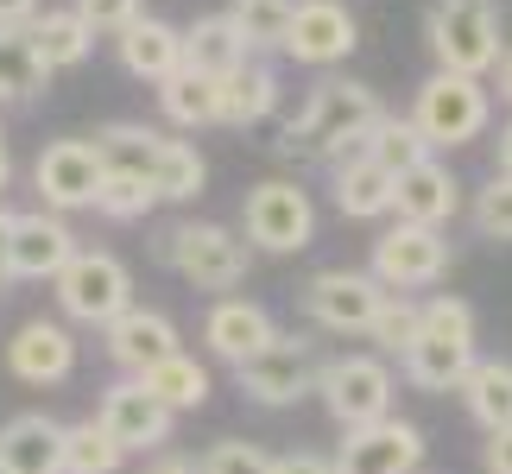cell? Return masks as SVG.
I'll return each mask as SVG.
<instances>
[{"mask_svg":"<svg viewBox=\"0 0 512 474\" xmlns=\"http://www.w3.org/2000/svg\"><path fill=\"white\" fill-rule=\"evenodd\" d=\"M380 95H373L367 83H354V76H323L317 89H310V102L298 121H285L279 133V152L285 158H348V152H361L367 140V127L380 121Z\"/></svg>","mask_w":512,"mask_h":474,"instance_id":"1","label":"cell"},{"mask_svg":"<svg viewBox=\"0 0 512 474\" xmlns=\"http://www.w3.org/2000/svg\"><path fill=\"white\" fill-rule=\"evenodd\" d=\"M475 304L468 298H424L418 304V335L399 354L405 380L418 392H456L462 373L475 367Z\"/></svg>","mask_w":512,"mask_h":474,"instance_id":"2","label":"cell"},{"mask_svg":"<svg viewBox=\"0 0 512 474\" xmlns=\"http://www.w3.org/2000/svg\"><path fill=\"white\" fill-rule=\"evenodd\" d=\"M411 127L424 133V146L430 152H456L468 140H481L487 121H494V95H487L481 76H424L418 95H411V114H405Z\"/></svg>","mask_w":512,"mask_h":474,"instance_id":"3","label":"cell"},{"mask_svg":"<svg viewBox=\"0 0 512 474\" xmlns=\"http://www.w3.org/2000/svg\"><path fill=\"white\" fill-rule=\"evenodd\" d=\"M159 260L196 291H234L247 279L253 247L222 222H177V228L159 234Z\"/></svg>","mask_w":512,"mask_h":474,"instance_id":"4","label":"cell"},{"mask_svg":"<svg viewBox=\"0 0 512 474\" xmlns=\"http://www.w3.org/2000/svg\"><path fill=\"white\" fill-rule=\"evenodd\" d=\"M456 247H449L443 228H418V222H392L380 241H373V260H367V279L392 291V298H411V291H430L449 272Z\"/></svg>","mask_w":512,"mask_h":474,"instance_id":"5","label":"cell"},{"mask_svg":"<svg viewBox=\"0 0 512 474\" xmlns=\"http://www.w3.org/2000/svg\"><path fill=\"white\" fill-rule=\"evenodd\" d=\"M51 285H57V310L70 323H89V329H108L133 304V272L102 247H76Z\"/></svg>","mask_w":512,"mask_h":474,"instance_id":"6","label":"cell"},{"mask_svg":"<svg viewBox=\"0 0 512 474\" xmlns=\"http://www.w3.org/2000/svg\"><path fill=\"white\" fill-rule=\"evenodd\" d=\"M430 51L449 76H487L500 64V13L494 0H437L430 7Z\"/></svg>","mask_w":512,"mask_h":474,"instance_id":"7","label":"cell"},{"mask_svg":"<svg viewBox=\"0 0 512 474\" xmlns=\"http://www.w3.org/2000/svg\"><path fill=\"white\" fill-rule=\"evenodd\" d=\"M241 241L260 253H304L317 241V203H310V190L285 184V177L253 184L247 209H241Z\"/></svg>","mask_w":512,"mask_h":474,"instance_id":"8","label":"cell"},{"mask_svg":"<svg viewBox=\"0 0 512 474\" xmlns=\"http://www.w3.org/2000/svg\"><path fill=\"white\" fill-rule=\"evenodd\" d=\"M317 392H323L329 418L342 430L392 418V367L380 354H336V361H323L317 367Z\"/></svg>","mask_w":512,"mask_h":474,"instance_id":"9","label":"cell"},{"mask_svg":"<svg viewBox=\"0 0 512 474\" xmlns=\"http://www.w3.org/2000/svg\"><path fill=\"white\" fill-rule=\"evenodd\" d=\"M317 342H304V335H272L260 354H247L241 367H234V386L247 392L253 405H298L304 392H317Z\"/></svg>","mask_w":512,"mask_h":474,"instance_id":"10","label":"cell"},{"mask_svg":"<svg viewBox=\"0 0 512 474\" xmlns=\"http://www.w3.org/2000/svg\"><path fill=\"white\" fill-rule=\"evenodd\" d=\"M95 424H102V437L121 449V456H159L171 443V411L152 399L140 380H114L102 392V405H95Z\"/></svg>","mask_w":512,"mask_h":474,"instance_id":"11","label":"cell"},{"mask_svg":"<svg viewBox=\"0 0 512 474\" xmlns=\"http://www.w3.org/2000/svg\"><path fill=\"white\" fill-rule=\"evenodd\" d=\"M329 468L336 474H418L424 468V430L405 418L342 430V449L329 456Z\"/></svg>","mask_w":512,"mask_h":474,"instance_id":"12","label":"cell"},{"mask_svg":"<svg viewBox=\"0 0 512 474\" xmlns=\"http://www.w3.org/2000/svg\"><path fill=\"white\" fill-rule=\"evenodd\" d=\"M76 253V234L64 215L51 209H32V215H13L7 228V266H0V279L7 285H45L64 272V260Z\"/></svg>","mask_w":512,"mask_h":474,"instance_id":"13","label":"cell"},{"mask_svg":"<svg viewBox=\"0 0 512 474\" xmlns=\"http://www.w3.org/2000/svg\"><path fill=\"white\" fill-rule=\"evenodd\" d=\"M380 304H386V291L354 266H329V272H317V279L304 285V316L317 329H329V335H367Z\"/></svg>","mask_w":512,"mask_h":474,"instance_id":"14","label":"cell"},{"mask_svg":"<svg viewBox=\"0 0 512 474\" xmlns=\"http://www.w3.org/2000/svg\"><path fill=\"white\" fill-rule=\"evenodd\" d=\"M354 45H361V38H354V13L342 7V0H298L279 51L298 57V64H310V70H329V64H342Z\"/></svg>","mask_w":512,"mask_h":474,"instance_id":"15","label":"cell"},{"mask_svg":"<svg viewBox=\"0 0 512 474\" xmlns=\"http://www.w3.org/2000/svg\"><path fill=\"white\" fill-rule=\"evenodd\" d=\"M32 184H38V196H45L51 215L89 209L95 190H102V158H95L89 140H51L45 152H38V165H32Z\"/></svg>","mask_w":512,"mask_h":474,"instance_id":"16","label":"cell"},{"mask_svg":"<svg viewBox=\"0 0 512 474\" xmlns=\"http://www.w3.org/2000/svg\"><path fill=\"white\" fill-rule=\"evenodd\" d=\"M7 367H13L19 386H64L76 373V335L57 323V316H32V323L13 329Z\"/></svg>","mask_w":512,"mask_h":474,"instance_id":"17","label":"cell"},{"mask_svg":"<svg viewBox=\"0 0 512 474\" xmlns=\"http://www.w3.org/2000/svg\"><path fill=\"white\" fill-rule=\"evenodd\" d=\"M272 335H279V323H272V310L253 304V298H215L209 316H203V348L215 361H228V367H241L247 354H260Z\"/></svg>","mask_w":512,"mask_h":474,"instance_id":"18","label":"cell"},{"mask_svg":"<svg viewBox=\"0 0 512 474\" xmlns=\"http://www.w3.org/2000/svg\"><path fill=\"white\" fill-rule=\"evenodd\" d=\"M456 209H462V184H456L449 165H437V158H424V165H411V171L392 177V215H399V222L449 228Z\"/></svg>","mask_w":512,"mask_h":474,"instance_id":"19","label":"cell"},{"mask_svg":"<svg viewBox=\"0 0 512 474\" xmlns=\"http://www.w3.org/2000/svg\"><path fill=\"white\" fill-rule=\"evenodd\" d=\"M102 335H108V361L121 367L127 380L146 373L152 361H165V354H177V323L165 310H146V304H127Z\"/></svg>","mask_w":512,"mask_h":474,"instance_id":"20","label":"cell"},{"mask_svg":"<svg viewBox=\"0 0 512 474\" xmlns=\"http://www.w3.org/2000/svg\"><path fill=\"white\" fill-rule=\"evenodd\" d=\"M114 45H121V70L140 76V83H165L171 70H184V32L171 26V19H133V26L114 32Z\"/></svg>","mask_w":512,"mask_h":474,"instance_id":"21","label":"cell"},{"mask_svg":"<svg viewBox=\"0 0 512 474\" xmlns=\"http://www.w3.org/2000/svg\"><path fill=\"white\" fill-rule=\"evenodd\" d=\"M272 108H279V70L260 64V57H247L241 70H228L222 83H215V121L222 127H253V121H266Z\"/></svg>","mask_w":512,"mask_h":474,"instance_id":"22","label":"cell"},{"mask_svg":"<svg viewBox=\"0 0 512 474\" xmlns=\"http://www.w3.org/2000/svg\"><path fill=\"white\" fill-rule=\"evenodd\" d=\"M57 449H64V424L45 411H19L0 424V468L7 474H57Z\"/></svg>","mask_w":512,"mask_h":474,"instance_id":"23","label":"cell"},{"mask_svg":"<svg viewBox=\"0 0 512 474\" xmlns=\"http://www.w3.org/2000/svg\"><path fill=\"white\" fill-rule=\"evenodd\" d=\"M329 190H336V209L348 222H380V215H392V177L373 165L367 152L336 158V165H329Z\"/></svg>","mask_w":512,"mask_h":474,"instance_id":"24","label":"cell"},{"mask_svg":"<svg viewBox=\"0 0 512 474\" xmlns=\"http://www.w3.org/2000/svg\"><path fill=\"white\" fill-rule=\"evenodd\" d=\"M26 45L38 51V64H45V70H76L95 51V32L70 7H45V13L26 19Z\"/></svg>","mask_w":512,"mask_h":474,"instance_id":"25","label":"cell"},{"mask_svg":"<svg viewBox=\"0 0 512 474\" xmlns=\"http://www.w3.org/2000/svg\"><path fill=\"white\" fill-rule=\"evenodd\" d=\"M247 57H253V51L241 45V32L228 26V13H203V19L184 32V70L209 76V83H222V76L241 70Z\"/></svg>","mask_w":512,"mask_h":474,"instance_id":"26","label":"cell"},{"mask_svg":"<svg viewBox=\"0 0 512 474\" xmlns=\"http://www.w3.org/2000/svg\"><path fill=\"white\" fill-rule=\"evenodd\" d=\"M133 380H140L152 399L171 411V418H177V411H203V405H209V367L190 361L184 348L165 354V361H152L146 373H133Z\"/></svg>","mask_w":512,"mask_h":474,"instance_id":"27","label":"cell"},{"mask_svg":"<svg viewBox=\"0 0 512 474\" xmlns=\"http://www.w3.org/2000/svg\"><path fill=\"white\" fill-rule=\"evenodd\" d=\"M462 405H468V418H475L487 437L494 430H512V361H475L462 373Z\"/></svg>","mask_w":512,"mask_h":474,"instance_id":"28","label":"cell"},{"mask_svg":"<svg viewBox=\"0 0 512 474\" xmlns=\"http://www.w3.org/2000/svg\"><path fill=\"white\" fill-rule=\"evenodd\" d=\"M95 158H102V171H121V177H146L152 184V165H159V146L165 133L159 127H140V121H114L95 133Z\"/></svg>","mask_w":512,"mask_h":474,"instance_id":"29","label":"cell"},{"mask_svg":"<svg viewBox=\"0 0 512 474\" xmlns=\"http://www.w3.org/2000/svg\"><path fill=\"white\" fill-rule=\"evenodd\" d=\"M361 152L380 165L386 177H399V171H411V165H424V158H437L424 146V133L405 121V114H380V121L367 127V140H361Z\"/></svg>","mask_w":512,"mask_h":474,"instance_id":"30","label":"cell"},{"mask_svg":"<svg viewBox=\"0 0 512 474\" xmlns=\"http://www.w3.org/2000/svg\"><path fill=\"white\" fill-rule=\"evenodd\" d=\"M203 152H196L190 140H165L159 146V165H152V196L159 203H190V196H203Z\"/></svg>","mask_w":512,"mask_h":474,"instance_id":"31","label":"cell"},{"mask_svg":"<svg viewBox=\"0 0 512 474\" xmlns=\"http://www.w3.org/2000/svg\"><path fill=\"white\" fill-rule=\"evenodd\" d=\"M45 64L26 45V26H0V102H32L45 89Z\"/></svg>","mask_w":512,"mask_h":474,"instance_id":"32","label":"cell"},{"mask_svg":"<svg viewBox=\"0 0 512 474\" xmlns=\"http://www.w3.org/2000/svg\"><path fill=\"white\" fill-rule=\"evenodd\" d=\"M121 449L102 437V424L83 418V424H64V449H57V474H121Z\"/></svg>","mask_w":512,"mask_h":474,"instance_id":"33","label":"cell"},{"mask_svg":"<svg viewBox=\"0 0 512 474\" xmlns=\"http://www.w3.org/2000/svg\"><path fill=\"white\" fill-rule=\"evenodd\" d=\"M291 7H298V0H234V7H228V26L241 32V45L253 57H260V51H279L285 45Z\"/></svg>","mask_w":512,"mask_h":474,"instance_id":"34","label":"cell"},{"mask_svg":"<svg viewBox=\"0 0 512 474\" xmlns=\"http://www.w3.org/2000/svg\"><path fill=\"white\" fill-rule=\"evenodd\" d=\"M159 108H165V121H177V127H209L215 121V83L196 76V70H171L159 83Z\"/></svg>","mask_w":512,"mask_h":474,"instance_id":"35","label":"cell"},{"mask_svg":"<svg viewBox=\"0 0 512 474\" xmlns=\"http://www.w3.org/2000/svg\"><path fill=\"white\" fill-rule=\"evenodd\" d=\"M108 222H146L152 209H159V196H152L146 177H121V171H102V190H95V203Z\"/></svg>","mask_w":512,"mask_h":474,"instance_id":"36","label":"cell"},{"mask_svg":"<svg viewBox=\"0 0 512 474\" xmlns=\"http://www.w3.org/2000/svg\"><path fill=\"white\" fill-rule=\"evenodd\" d=\"M411 335H418V298H392L386 291V304L373 310V323H367V342L380 348V361H386V354L411 348Z\"/></svg>","mask_w":512,"mask_h":474,"instance_id":"37","label":"cell"},{"mask_svg":"<svg viewBox=\"0 0 512 474\" xmlns=\"http://www.w3.org/2000/svg\"><path fill=\"white\" fill-rule=\"evenodd\" d=\"M196 474H272V456L260 443H241V437H222L203 449V462H196Z\"/></svg>","mask_w":512,"mask_h":474,"instance_id":"38","label":"cell"},{"mask_svg":"<svg viewBox=\"0 0 512 474\" xmlns=\"http://www.w3.org/2000/svg\"><path fill=\"white\" fill-rule=\"evenodd\" d=\"M475 228L487 241H512V177L494 171V184L475 190Z\"/></svg>","mask_w":512,"mask_h":474,"instance_id":"39","label":"cell"},{"mask_svg":"<svg viewBox=\"0 0 512 474\" xmlns=\"http://www.w3.org/2000/svg\"><path fill=\"white\" fill-rule=\"evenodd\" d=\"M70 13L83 19L89 32H121L140 19V0H70Z\"/></svg>","mask_w":512,"mask_h":474,"instance_id":"40","label":"cell"},{"mask_svg":"<svg viewBox=\"0 0 512 474\" xmlns=\"http://www.w3.org/2000/svg\"><path fill=\"white\" fill-rule=\"evenodd\" d=\"M481 462H487V474H512V430H494L481 443Z\"/></svg>","mask_w":512,"mask_h":474,"instance_id":"41","label":"cell"},{"mask_svg":"<svg viewBox=\"0 0 512 474\" xmlns=\"http://www.w3.org/2000/svg\"><path fill=\"white\" fill-rule=\"evenodd\" d=\"M272 474H336V468H329V456L298 449V456H272Z\"/></svg>","mask_w":512,"mask_h":474,"instance_id":"42","label":"cell"},{"mask_svg":"<svg viewBox=\"0 0 512 474\" xmlns=\"http://www.w3.org/2000/svg\"><path fill=\"white\" fill-rule=\"evenodd\" d=\"M146 474H196V462H190V456H171V449H159Z\"/></svg>","mask_w":512,"mask_h":474,"instance_id":"43","label":"cell"},{"mask_svg":"<svg viewBox=\"0 0 512 474\" xmlns=\"http://www.w3.org/2000/svg\"><path fill=\"white\" fill-rule=\"evenodd\" d=\"M38 13V0H0V26H26Z\"/></svg>","mask_w":512,"mask_h":474,"instance_id":"44","label":"cell"},{"mask_svg":"<svg viewBox=\"0 0 512 474\" xmlns=\"http://www.w3.org/2000/svg\"><path fill=\"white\" fill-rule=\"evenodd\" d=\"M494 89H500V102L512 108V51H500V64H494Z\"/></svg>","mask_w":512,"mask_h":474,"instance_id":"45","label":"cell"},{"mask_svg":"<svg viewBox=\"0 0 512 474\" xmlns=\"http://www.w3.org/2000/svg\"><path fill=\"white\" fill-rule=\"evenodd\" d=\"M494 158H500V177H512V121L500 127V140H494Z\"/></svg>","mask_w":512,"mask_h":474,"instance_id":"46","label":"cell"},{"mask_svg":"<svg viewBox=\"0 0 512 474\" xmlns=\"http://www.w3.org/2000/svg\"><path fill=\"white\" fill-rule=\"evenodd\" d=\"M7 228H13V215L0 209V266H7ZM0 285H7V279H0Z\"/></svg>","mask_w":512,"mask_h":474,"instance_id":"47","label":"cell"},{"mask_svg":"<svg viewBox=\"0 0 512 474\" xmlns=\"http://www.w3.org/2000/svg\"><path fill=\"white\" fill-rule=\"evenodd\" d=\"M7 177H13V158H7V140H0V190H7Z\"/></svg>","mask_w":512,"mask_h":474,"instance_id":"48","label":"cell"},{"mask_svg":"<svg viewBox=\"0 0 512 474\" xmlns=\"http://www.w3.org/2000/svg\"><path fill=\"white\" fill-rule=\"evenodd\" d=\"M0 474H7V468H0Z\"/></svg>","mask_w":512,"mask_h":474,"instance_id":"49","label":"cell"}]
</instances>
